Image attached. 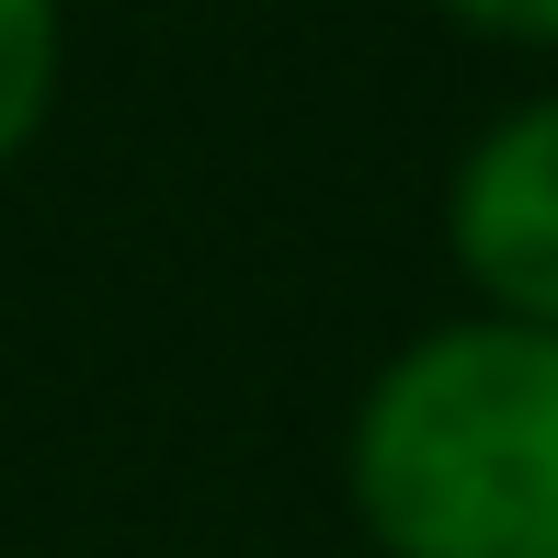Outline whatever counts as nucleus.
I'll return each mask as SVG.
<instances>
[{
	"label": "nucleus",
	"instance_id": "20e7f679",
	"mask_svg": "<svg viewBox=\"0 0 558 558\" xmlns=\"http://www.w3.org/2000/svg\"><path fill=\"white\" fill-rule=\"evenodd\" d=\"M434 12L501 58H558V0H434Z\"/></svg>",
	"mask_w": 558,
	"mask_h": 558
},
{
	"label": "nucleus",
	"instance_id": "f257e3e1",
	"mask_svg": "<svg viewBox=\"0 0 558 558\" xmlns=\"http://www.w3.org/2000/svg\"><path fill=\"white\" fill-rule=\"evenodd\" d=\"M342 513L376 558H558V331L456 308L342 411Z\"/></svg>",
	"mask_w": 558,
	"mask_h": 558
},
{
	"label": "nucleus",
	"instance_id": "f03ea898",
	"mask_svg": "<svg viewBox=\"0 0 558 558\" xmlns=\"http://www.w3.org/2000/svg\"><path fill=\"white\" fill-rule=\"evenodd\" d=\"M434 228H445L468 308L558 331V81L513 92L501 114H478L456 137Z\"/></svg>",
	"mask_w": 558,
	"mask_h": 558
},
{
	"label": "nucleus",
	"instance_id": "7ed1b4c3",
	"mask_svg": "<svg viewBox=\"0 0 558 558\" xmlns=\"http://www.w3.org/2000/svg\"><path fill=\"white\" fill-rule=\"evenodd\" d=\"M69 92V0H0V183L46 148Z\"/></svg>",
	"mask_w": 558,
	"mask_h": 558
}]
</instances>
